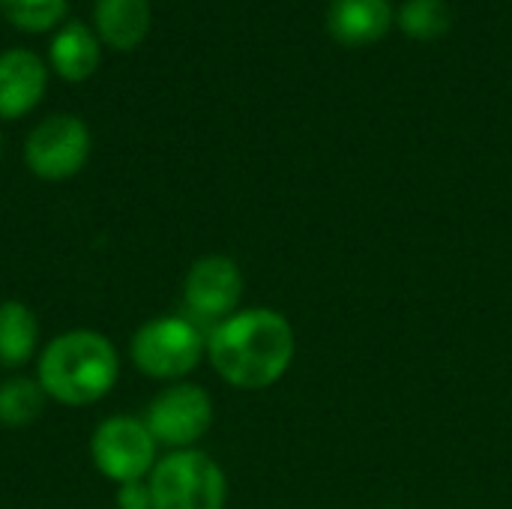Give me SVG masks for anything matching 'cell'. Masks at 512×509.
Listing matches in <instances>:
<instances>
[{"label": "cell", "instance_id": "obj_1", "mask_svg": "<svg viewBox=\"0 0 512 509\" xmlns=\"http://www.w3.org/2000/svg\"><path fill=\"white\" fill-rule=\"evenodd\" d=\"M210 360L231 387L264 390L291 366L294 330L273 309L231 315L210 336Z\"/></svg>", "mask_w": 512, "mask_h": 509}, {"label": "cell", "instance_id": "obj_2", "mask_svg": "<svg viewBox=\"0 0 512 509\" xmlns=\"http://www.w3.org/2000/svg\"><path fill=\"white\" fill-rule=\"evenodd\" d=\"M114 345L93 330H72L51 339L39 357V387L60 405H93L117 384Z\"/></svg>", "mask_w": 512, "mask_h": 509}, {"label": "cell", "instance_id": "obj_3", "mask_svg": "<svg viewBox=\"0 0 512 509\" xmlns=\"http://www.w3.org/2000/svg\"><path fill=\"white\" fill-rule=\"evenodd\" d=\"M147 486L153 509H222L228 495L222 468L195 450L165 456Z\"/></svg>", "mask_w": 512, "mask_h": 509}, {"label": "cell", "instance_id": "obj_4", "mask_svg": "<svg viewBox=\"0 0 512 509\" xmlns=\"http://www.w3.org/2000/svg\"><path fill=\"white\" fill-rule=\"evenodd\" d=\"M90 156V129L81 117L51 114L45 117L24 144L27 168L39 180H69L75 177Z\"/></svg>", "mask_w": 512, "mask_h": 509}, {"label": "cell", "instance_id": "obj_5", "mask_svg": "<svg viewBox=\"0 0 512 509\" xmlns=\"http://www.w3.org/2000/svg\"><path fill=\"white\" fill-rule=\"evenodd\" d=\"M204 339L183 318H156L132 339V363L150 378H183L201 360Z\"/></svg>", "mask_w": 512, "mask_h": 509}, {"label": "cell", "instance_id": "obj_6", "mask_svg": "<svg viewBox=\"0 0 512 509\" xmlns=\"http://www.w3.org/2000/svg\"><path fill=\"white\" fill-rule=\"evenodd\" d=\"M90 453L102 477L126 486V483H138L153 468L156 438L141 420L111 417L96 429Z\"/></svg>", "mask_w": 512, "mask_h": 509}, {"label": "cell", "instance_id": "obj_7", "mask_svg": "<svg viewBox=\"0 0 512 509\" xmlns=\"http://www.w3.org/2000/svg\"><path fill=\"white\" fill-rule=\"evenodd\" d=\"M213 423V402L195 384H174L162 390L147 408L144 426L156 438V444L189 447L201 435H207Z\"/></svg>", "mask_w": 512, "mask_h": 509}, {"label": "cell", "instance_id": "obj_8", "mask_svg": "<svg viewBox=\"0 0 512 509\" xmlns=\"http://www.w3.org/2000/svg\"><path fill=\"white\" fill-rule=\"evenodd\" d=\"M243 294L240 267L225 255H207L186 276V303L204 321H225Z\"/></svg>", "mask_w": 512, "mask_h": 509}, {"label": "cell", "instance_id": "obj_9", "mask_svg": "<svg viewBox=\"0 0 512 509\" xmlns=\"http://www.w3.org/2000/svg\"><path fill=\"white\" fill-rule=\"evenodd\" d=\"M48 87V66L30 48H9L0 54V120L30 114Z\"/></svg>", "mask_w": 512, "mask_h": 509}, {"label": "cell", "instance_id": "obj_10", "mask_svg": "<svg viewBox=\"0 0 512 509\" xmlns=\"http://www.w3.org/2000/svg\"><path fill=\"white\" fill-rule=\"evenodd\" d=\"M393 18L390 0H330L327 6V30L348 48L375 45L387 36Z\"/></svg>", "mask_w": 512, "mask_h": 509}, {"label": "cell", "instance_id": "obj_11", "mask_svg": "<svg viewBox=\"0 0 512 509\" xmlns=\"http://www.w3.org/2000/svg\"><path fill=\"white\" fill-rule=\"evenodd\" d=\"M48 63L63 81H87L102 63V42L96 30L84 21H66L48 45Z\"/></svg>", "mask_w": 512, "mask_h": 509}, {"label": "cell", "instance_id": "obj_12", "mask_svg": "<svg viewBox=\"0 0 512 509\" xmlns=\"http://www.w3.org/2000/svg\"><path fill=\"white\" fill-rule=\"evenodd\" d=\"M150 0H93V30L114 51H135L150 33Z\"/></svg>", "mask_w": 512, "mask_h": 509}, {"label": "cell", "instance_id": "obj_13", "mask_svg": "<svg viewBox=\"0 0 512 509\" xmlns=\"http://www.w3.org/2000/svg\"><path fill=\"white\" fill-rule=\"evenodd\" d=\"M39 339V324L30 306L24 303H0V363L21 366L33 357Z\"/></svg>", "mask_w": 512, "mask_h": 509}, {"label": "cell", "instance_id": "obj_14", "mask_svg": "<svg viewBox=\"0 0 512 509\" xmlns=\"http://www.w3.org/2000/svg\"><path fill=\"white\" fill-rule=\"evenodd\" d=\"M45 408V390L30 378H9L0 384V423L9 429L30 426Z\"/></svg>", "mask_w": 512, "mask_h": 509}, {"label": "cell", "instance_id": "obj_15", "mask_svg": "<svg viewBox=\"0 0 512 509\" xmlns=\"http://www.w3.org/2000/svg\"><path fill=\"white\" fill-rule=\"evenodd\" d=\"M396 21L405 36L417 42H432L450 30L453 15L444 0H405L396 12Z\"/></svg>", "mask_w": 512, "mask_h": 509}, {"label": "cell", "instance_id": "obj_16", "mask_svg": "<svg viewBox=\"0 0 512 509\" xmlns=\"http://www.w3.org/2000/svg\"><path fill=\"white\" fill-rule=\"evenodd\" d=\"M69 0H0L3 18L24 33H45L63 24Z\"/></svg>", "mask_w": 512, "mask_h": 509}, {"label": "cell", "instance_id": "obj_17", "mask_svg": "<svg viewBox=\"0 0 512 509\" xmlns=\"http://www.w3.org/2000/svg\"><path fill=\"white\" fill-rule=\"evenodd\" d=\"M117 504L120 509H153V501H150V486L147 483H126L120 486L117 492Z\"/></svg>", "mask_w": 512, "mask_h": 509}, {"label": "cell", "instance_id": "obj_18", "mask_svg": "<svg viewBox=\"0 0 512 509\" xmlns=\"http://www.w3.org/2000/svg\"><path fill=\"white\" fill-rule=\"evenodd\" d=\"M0 156H3V135H0Z\"/></svg>", "mask_w": 512, "mask_h": 509}]
</instances>
